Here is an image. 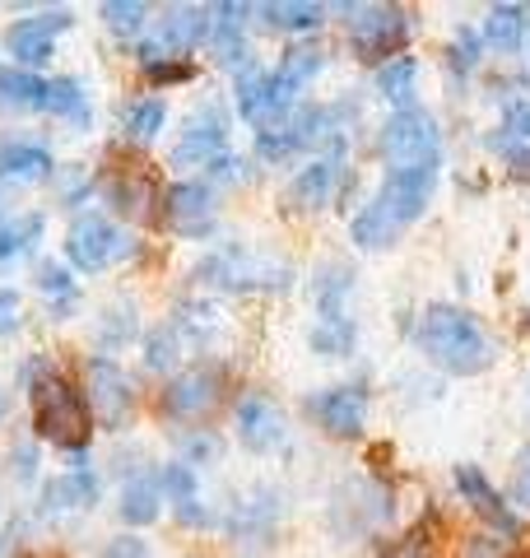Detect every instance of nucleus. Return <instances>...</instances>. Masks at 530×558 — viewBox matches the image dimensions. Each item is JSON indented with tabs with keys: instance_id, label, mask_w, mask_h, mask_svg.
<instances>
[{
	"instance_id": "obj_36",
	"label": "nucleus",
	"mask_w": 530,
	"mask_h": 558,
	"mask_svg": "<svg viewBox=\"0 0 530 558\" xmlns=\"http://www.w3.org/2000/svg\"><path fill=\"white\" fill-rule=\"evenodd\" d=\"M103 558H149V545L145 539H135V535H121V539H112Z\"/></svg>"
},
{
	"instance_id": "obj_34",
	"label": "nucleus",
	"mask_w": 530,
	"mask_h": 558,
	"mask_svg": "<svg viewBox=\"0 0 530 558\" xmlns=\"http://www.w3.org/2000/svg\"><path fill=\"white\" fill-rule=\"evenodd\" d=\"M20 330V293L14 289H0V336Z\"/></svg>"
},
{
	"instance_id": "obj_35",
	"label": "nucleus",
	"mask_w": 530,
	"mask_h": 558,
	"mask_svg": "<svg viewBox=\"0 0 530 558\" xmlns=\"http://www.w3.org/2000/svg\"><path fill=\"white\" fill-rule=\"evenodd\" d=\"M172 359H177V344H172L168 330H158V336L149 340V368H168Z\"/></svg>"
},
{
	"instance_id": "obj_7",
	"label": "nucleus",
	"mask_w": 530,
	"mask_h": 558,
	"mask_svg": "<svg viewBox=\"0 0 530 558\" xmlns=\"http://www.w3.org/2000/svg\"><path fill=\"white\" fill-rule=\"evenodd\" d=\"M131 405H135L131 377L121 373L112 359H88V414H94L103 428H127Z\"/></svg>"
},
{
	"instance_id": "obj_27",
	"label": "nucleus",
	"mask_w": 530,
	"mask_h": 558,
	"mask_svg": "<svg viewBox=\"0 0 530 558\" xmlns=\"http://www.w3.org/2000/svg\"><path fill=\"white\" fill-rule=\"evenodd\" d=\"M38 238H43V215H20V219L0 223V260L28 252Z\"/></svg>"
},
{
	"instance_id": "obj_15",
	"label": "nucleus",
	"mask_w": 530,
	"mask_h": 558,
	"mask_svg": "<svg viewBox=\"0 0 530 558\" xmlns=\"http://www.w3.org/2000/svg\"><path fill=\"white\" fill-rule=\"evenodd\" d=\"M456 488H461L466 502L489 521V526H498V531H507V535H517V512H511L507 502H503L498 488L484 480V470H480V465H456Z\"/></svg>"
},
{
	"instance_id": "obj_11",
	"label": "nucleus",
	"mask_w": 530,
	"mask_h": 558,
	"mask_svg": "<svg viewBox=\"0 0 530 558\" xmlns=\"http://www.w3.org/2000/svg\"><path fill=\"white\" fill-rule=\"evenodd\" d=\"M224 140H228V121L219 108H205L186 121L182 140H177L172 149V163L177 168H209L224 154Z\"/></svg>"
},
{
	"instance_id": "obj_6",
	"label": "nucleus",
	"mask_w": 530,
	"mask_h": 558,
	"mask_svg": "<svg viewBox=\"0 0 530 558\" xmlns=\"http://www.w3.org/2000/svg\"><path fill=\"white\" fill-rule=\"evenodd\" d=\"M340 10L349 14V38L363 61H386L410 33L405 10L396 5H340Z\"/></svg>"
},
{
	"instance_id": "obj_12",
	"label": "nucleus",
	"mask_w": 530,
	"mask_h": 558,
	"mask_svg": "<svg viewBox=\"0 0 530 558\" xmlns=\"http://www.w3.org/2000/svg\"><path fill=\"white\" fill-rule=\"evenodd\" d=\"M308 410L330 438H359L363 418H368V396L359 387H330L322 396H312Z\"/></svg>"
},
{
	"instance_id": "obj_28",
	"label": "nucleus",
	"mask_w": 530,
	"mask_h": 558,
	"mask_svg": "<svg viewBox=\"0 0 530 558\" xmlns=\"http://www.w3.org/2000/svg\"><path fill=\"white\" fill-rule=\"evenodd\" d=\"M103 20H108V28L121 33V38H135L149 20V5H140V0H108V5H103Z\"/></svg>"
},
{
	"instance_id": "obj_23",
	"label": "nucleus",
	"mask_w": 530,
	"mask_h": 558,
	"mask_svg": "<svg viewBox=\"0 0 530 558\" xmlns=\"http://www.w3.org/2000/svg\"><path fill=\"white\" fill-rule=\"evenodd\" d=\"M121 521H127V526H149V521H158V484L154 480H131L121 488Z\"/></svg>"
},
{
	"instance_id": "obj_21",
	"label": "nucleus",
	"mask_w": 530,
	"mask_h": 558,
	"mask_svg": "<svg viewBox=\"0 0 530 558\" xmlns=\"http://www.w3.org/2000/svg\"><path fill=\"white\" fill-rule=\"evenodd\" d=\"M265 24L270 28H285V33H303V28H316L322 24V5H312V0H275V5H261Z\"/></svg>"
},
{
	"instance_id": "obj_9",
	"label": "nucleus",
	"mask_w": 530,
	"mask_h": 558,
	"mask_svg": "<svg viewBox=\"0 0 530 558\" xmlns=\"http://www.w3.org/2000/svg\"><path fill=\"white\" fill-rule=\"evenodd\" d=\"M164 219L177 238H205L215 229V191L205 182H177L164 196Z\"/></svg>"
},
{
	"instance_id": "obj_2",
	"label": "nucleus",
	"mask_w": 530,
	"mask_h": 558,
	"mask_svg": "<svg viewBox=\"0 0 530 558\" xmlns=\"http://www.w3.org/2000/svg\"><path fill=\"white\" fill-rule=\"evenodd\" d=\"M414 340H419L423 354H429V363H437V368L451 373V377H474L493 363V344L480 330V322L461 307H447V303L423 307Z\"/></svg>"
},
{
	"instance_id": "obj_41",
	"label": "nucleus",
	"mask_w": 530,
	"mask_h": 558,
	"mask_svg": "<svg viewBox=\"0 0 530 558\" xmlns=\"http://www.w3.org/2000/svg\"><path fill=\"white\" fill-rule=\"evenodd\" d=\"M0 418H5V396H0Z\"/></svg>"
},
{
	"instance_id": "obj_16",
	"label": "nucleus",
	"mask_w": 530,
	"mask_h": 558,
	"mask_svg": "<svg viewBox=\"0 0 530 558\" xmlns=\"http://www.w3.org/2000/svg\"><path fill=\"white\" fill-rule=\"evenodd\" d=\"M51 154L43 145H0V182L10 186H33L51 178Z\"/></svg>"
},
{
	"instance_id": "obj_33",
	"label": "nucleus",
	"mask_w": 530,
	"mask_h": 558,
	"mask_svg": "<svg viewBox=\"0 0 530 558\" xmlns=\"http://www.w3.org/2000/svg\"><path fill=\"white\" fill-rule=\"evenodd\" d=\"M145 75L154 84H186L191 75H196V65H186V61H149Z\"/></svg>"
},
{
	"instance_id": "obj_22",
	"label": "nucleus",
	"mask_w": 530,
	"mask_h": 558,
	"mask_svg": "<svg viewBox=\"0 0 530 558\" xmlns=\"http://www.w3.org/2000/svg\"><path fill=\"white\" fill-rule=\"evenodd\" d=\"M521 33H526V10L521 5H493L489 10L484 38L498 47V51H517L521 47Z\"/></svg>"
},
{
	"instance_id": "obj_31",
	"label": "nucleus",
	"mask_w": 530,
	"mask_h": 558,
	"mask_svg": "<svg viewBox=\"0 0 530 558\" xmlns=\"http://www.w3.org/2000/svg\"><path fill=\"white\" fill-rule=\"evenodd\" d=\"M38 289L47 293V299L57 293L61 307H75V279H70V270L57 266V260H43V266H38Z\"/></svg>"
},
{
	"instance_id": "obj_37",
	"label": "nucleus",
	"mask_w": 530,
	"mask_h": 558,
	"mask_svg": "<svg viewBox=\"0 0 530 558\" xmlns=\"http://www.w3.org/2000/svg\"><path fill=\"white\" fill-rule=\"evenodd\" d=\"M507 131L517 135V140H530V98L511 102V112H507Z\"/></svg>"
},
{
	"instance_id": "obj_19",
	"label": "nucleus",
	"mask_w": 530,
	"mask_h": 558,
	"mask_svg": "<svg viewBox=\"0 0 530 558\" xmlns=\"http://www.w3.org/2000/svg\"><path fill=\"white\" fill-rule=\"evenodd\" d=\"M0 102H10V108H24V112H38L47 102V80H38L33 70H0Z\"/></svg>"
},
{
	"instance_id": "obj_4",
	"label": "nucleus",
	"mask_w": 530,
	"mask_h": 558,
	"mask_svg": "<svg viewBox=\"0 0 530 558\" xmlns=\"http://www.w3.org/2000/svg\"><path fill=\"white\" fill-rule=\"evenodd\" d=\"M127 252H131V238L121 233L108 215H80L75 223H70V233H65V256L75 260L84 275L108 270L112 260H121Z\"/></svg>"
},
{
	"instance_id": "obj_26",
	"label": "nucleus",
	"mask_w": 530,
	"mask_h": 558,
	"mask_svg": "<svg viewBox=\"0 0 530 558\" xmlns=\"http://www.w3.org/2000/svg\"><path fill=\"white\" fill-rule=\"evenodd\" d=\"M322 57H326L322 47H312V43H298V47H289L285 57H279L275 80H285L289 89H303V84L316 75V70H322Z\"/></svg>"
},
{
	"instance_id": "obj_32",
	"label": "nucleus",
	"mask_w": 530,
	"mask_h": 558,
	"mask_svg": "<svg viewBox=\"0 0 530 558\" xmlns=\"http://www.w3.org/2000/svg\"><path fill=\"white\" fill-rule=\"evenodd\" d=\"M511 502H517V508H530V442L511 457Z\"/></svg>"
},
{
	"instance_id": "obj_10",
	"label": "nucleus",
	"mask_w": 530,
	"mask_h": 558,
	"mask_svg": "<svg viewBox=\"0 0 530 558\" xmlns=\"http://www.w3.org/2000/svg\"><path fill=\"white\" fill-rule=\"evenodd\" d=\"M209 28H215V20H209V10L205 5H172L168 10V20L158 24V38L140 47V61H158L164 51H191V47H201L209 38Z\"/></svg>"
},
{
	"instance_id": "obj_18",
	"label": "nucleus",
	"mask_w": 530,
	"mask_h": 558,
	"mask_svg": "<svg viewBox=\"0 0 530 558\" xmlns=\"http://www.w3.org/2000/svg\"><path fill=\"white\" fill-rule=\"evenodd\" d=\"M158 488L168 494V502L177 508V517H182V521H201V484H196V470H191L186 461L164 465Z\"/></svg>"
},
{
	"instance_id": "obj_29",
	"label": "nucleus",
	"mask_w": 530,
	"mask_h": 558,
	"mask_svg": "<svg viewBox=\"0 0 530 558\" xmlns=\"http://www.w3.org/2000/svg\"><path fill=\"white\" fill-rule=\"evenodd\" d=\"M349 344H353V326H349V317L316 322V330H312V349H316V354L340 359V354H349Z\"/></svg>"
},
{
	"instance_id": "obj_25",
	"label": "nucleus",
	"mask_w": 530,
	"mask_h": 558,
	"mask_svg": "<svg viewBox=\"0 0 530 558\" xmlns=\"http://www.w3.org/2000/svg\"><path fill=\"white\" fill-rule=\"evenodd\" d=\"M43 112L70 117L75 126H84V121H88V98H84V89H80V80H70V75L51 80V84H47V102H43Z\"/></svg>"
},
{
	"instance_id": "obj_42",
	"label": "nucleus",
	"mask_w": 530,
	"mask_h": 558,
	"mask_svg": "<svg viewBox=\"0 0 530 558\" xmlns=\"http://www.w3.org/2000/svg\"><path fill=\"white\" fill-rule=\"evenodd\" d=\"M526 24H530V20H526Z\"/></svg>"
},
{
	"instance_id": "obj_30",
	"label": "nucleus",
	"mask_w": 530,
	"mask_h": 558,
	"mask_svg": "<svg viewBox=\"0 0 530 558\" xmlns=\"http://www.w3.org/2000/svg\"><path fill=\"white\" fill-rule=\"evenodd\" d=\"M164 126H168V108L158 98H145V102H135V108H127V131L135 140H154Z\"/></svg>"
},
{
	"instance_id": "obj_14",
	"label": "nucleus",
	"mask_w": 530,
	"mask_h": 558,
	"mask_svg": "<svg viewBox=\"0 0 530 558\" xmlns=\"http://www.w3.org/2000/svg\"><path fill=\"white\" fill-rule=\"evenodd\" d=\"M215 400H219V368H191V373L168 381L164 410L172 418H196V414H205L209 405H215Z\"/></svg>"
},
{
	"instance_id": "obj_3",
	"label": "nucleus",
	"mask_w": 530,
	"mask_h": 558,
	"mask_svg": "<svg viewBox=\"0 0 530 558\" xmlns=\"http://www.w3.org/2000/svg\"><path fill=\"white\" fill-rule=\"evenodd\" d=\"M28 377H38L33 381V428H38L47 442L65 447V451H84L88 428H94L88 424V405L65 387L57 373L43 377V363H28Z\"/></svg>"
},
{
	"instance_id": "obj_20",
	"label": "nucleus",
	"mask_w": 530,
	"mask_h": 558,
	"mask_svg": "<svg viewBox=\"0 0 530 558\" xmlns=\"http://www.w3.org/2000/svg\"><path fill=\"white\" fill-rule=\"evenodd\" d=\"M414 84H419V65L410 57H396V61H386L377 70V89L386 102H396L400 112H410L414 108Z\"/></svg>"
},
{
	"instance_id": "obj_8",
	"label": "nucleus",
	"mask_w": 530,
	"mask_h": 558,
	"mask_svg": "<svg viewBox=\"0 0 530 558\" xmlns=\"http://www.w3.org/2000/svg\"><path fill=\"white\" fill-rule=\"evenodd\" d=\"M70 24H75V14H70V10H43V14H33V20L10 24L5 47H10L14 65H20V70L47 65L51 61V43H57V33H65Z\"/></svg>"
},
{
	"instance_id": "obj_39",
	"label": "nucleus",
	"mask_w": 530,
	"mask_h": 558,
	"mask_svg": "<svg viewBox=\"0 0 530 558\" xmlns=\"http://www.w3.org/2000/svg\"><path fill=\"white\" fill-rule=\"evenodd\" d=\"M451 61L456 65H474V33H456V51H451Z\"/></svg>"
},
{
	"instance_id": "obj_5",
	"label": "nucleus",
	"mask_w": 530,
	"mask_h": 558,
	"mask_svg": "<svg viewBox=\"0 0 530 558\" xmlns=\"http://www.w3.org/2000/svg\"><path fill=\"white\" fill-rule=\"evenodd\" d=\"M382 154L396 168H437V121L429 112H396L382 126Z\"/></svg>"
},
{
	"instance_id": "obj_24",
	"label": "nucleus",
	"mask_w": 530,
	"mask_h": 558,
	"mask_svg": "<svg viewBox=\"0 0 530 558\" xmlns=\"http://www.w3.org/2000/svg\"><path fill=\"white\" fill-rule=\"evenodd\" d=\"M345 293H349V270L340 260L316 270V307H322V322L345 317Z\"/></svg>"
},
{
	"instance_id": "obj_40",
	"label": "nucleus",
	"mask_w": 530,
	"mask_h": 558,
	"mask_svg": "<svg viewBox=\"0 0 530 558\" xmlns=\"http://www.w3.org/2000/svg\"><path fill=\"white\" fill-rule=\"evenodd\" d=\"M382 558H429V554H423L419 545H396V549H386Z\"/></svg>"
},
{
	"instance_id": "obj_1",
	"label": "nucleus",
	"mask_w": 530,
	"mask_h": 558,
	"mask_svg": "<svg viewBox=\"0 0 530 558\" xmlns=\"http://www.w3.org/2000/svg\"><path fill=\"white\" fill-rule=\"evenodd\" d=\"M437 186V168H392L377 196L363 205V215L349 223V238L363 252H382L410 229V223L429 209V196Z\"/></svg>"
},
{
	"instance_id": "obj_38",
	"label": "nucleus",
	"mask_w": 530,
	"mask_h": 558,
	"mask_svg": "<svg viewBox=\"0 0 530 558\" xmlns=\"http://www.w3.org/2000/svg\"><path fill=\"white\" fill-rule=\"evenodd\" d=\"M461 558H503V545L498 539H489V535H474V539H466Z\"/></svg>"
},
{
	"instance_id": "obj_13",
	"label": "nucleus",
	"mask_w": 530,
	"mask_h": 558,
	"mask_svg": "<svg viewBox=\"0 0 530 558\" xmlns=\"http://www.w3.org/2000/svg\"><path fill=\"white\" fill-rule=\"evenodd\" d=\"M285 410L275 405V400L265 396H242L238 405V442L246 451H256V457H265V451H275L279 442H285Z\"/></svg>"
},
{
	"instance_id": "obj_17",
	"label": "nucleus",
	"mask_w": 530,
	"mask_h": 558,
	"mask_svg": "<svg viewBox=\"0 0 530 558\" xmlns=\"http://www.w3.org/2000/svg\"><path fill=\"white\" fill-rule=\"evenodd\" d=\"M335 178H340V159H316L312 168H303L289 186V205L293 209H322L335 191Z\"/></svg>"
}]
</instances>
